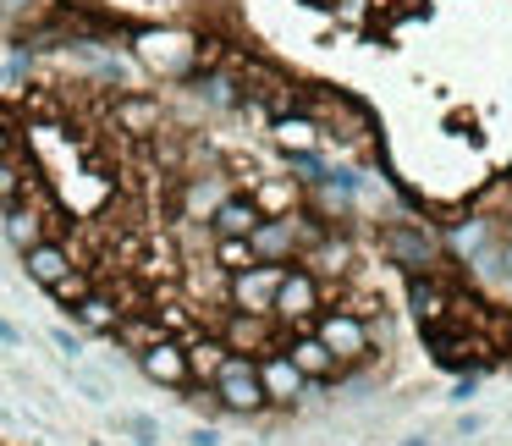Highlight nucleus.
<instances>
[{"label": "nucleus", "instance_id": "4468645a", "mask_svg": "<svg viewBox=\"0 0 512 446\" xmlns=\"http://www.w3.org/2000/svg\"><path fill=\"white\" fill-rule=\"evenodd\" d=\"M111 116H116V127H122V133H133V138L160 133V105L149 100V94H122Z\"/></svg>", "mask_w": 512, "mask_h": 446}, {"label": "nucleus", "instance_id": "5701e85b", "mask_svg": "<svg viewBox=\"0 0 512 446\" xmlns=\"http://www.w3.org/2000/svg\"><path fill=\"white\" fill-rule=\"evenodd\" d=\"M221 358H226V347H221V342H199V347H188V369H193V380H210Z\"/></svg>", "mask_w": 512, "mask_h": 446}, {"label": "nucleus", "instance_id": "a878e982", "mask_svg": "<svg viewBox=\"0 0 512 446\" xmlns=\"http://www.w3.org/2000/svg\"><path fill=\"white\" fill-rule=\"evenodd\" d=\"M127 435H138V446H155V419H144V413H133V419H127Z\"/></svg>", "mask_w": 512, "mask_h": 446}, {"label": "nucleus", "instance_id": "7c9ffc66", "mask_svg": "<svg viewBox=\"0 0 512 446\" xmlns=\"http://www.w3.org/2000/svg\"><path fill=\"white\" fill-rule=\"evenodd\" d=\"M188 441H193V446H221V435H215L210 424H204V430H193V435H188Z\"/></svg>", "mask_w": 512, "mask_h": 446}, {"label": "nucleus", "instance_id": "f03ea898", "mask_svg": "<svg viewBox=\"0 0 512 446\" xmlns=\"http://www.w3.org/2000/svg\"><path fill=\"white\" fill-rule=\"evenodd\" d=\"M314 336L331 347L342 369L347 364H364V358L375 353V331H369V320H364V314H353V309H325L320 320H314Z\"/></svg>", "mask_w": 512, "mask_h": 446}, {"label": "nucleus", "instance_id": "6ab92c4d", "mask_svg": "<svg viewBox=\"0 0 512 446\" xmlns=\"http://www.w3.org/2000/svg\"><path fill=\"white\" fill-rule=\"evenodd\" d=\"M248 199L259 204V215H292V210H298V188H292V182H281V177L259 182V193H248Z\"/></svg>", "mask_w": 512, "mask_h": 446}, {"label": "nucleus", "instance_id": "f257e3e1", "mask_svg": "<svg viewBox=\"0 0 512 446\" xmlns=\"http://www.w3.org/2000/svg\"><path fill=\"white\" fill-rule=\"evenodd\" d=\"M210 397L221 402L226 413H243V419H254V413H265V386H259V364L248 353H226L221 364H215L210 375Z\"/></svg>", "mask_w": 512, "mask_h": 446}, {"label": "nucleus", "instance_id": "cd10ccee", "mask_svg": "<svg viewBox=\"0 0 512 446\" xmlns=\"http://www.w3.org/2000/svg\"><path fill=\"white\" fill-rule=\"evenodd\" d=\"M496 276H507V281H512V237L496 248Z\"/></svg>", "mask_w": 512, "mask_h": 446}, {"label": "nucleus", "instance_id": "473e14b6", "mask_svg": "<svg viewBox=\"0 0 512 446\" xmlns=\"http://www.w3.org/2000/svg\"><path fill=\"white\" fill-rule=\"evenodd\" d=\"M402 446H419V441H402Z\"/></svg>", "mask_w": 512, "mask_h": 446}, {"label": "nucleus", "instance_id": "39448f33", "mask_svg": "<svg viewBox=\"0 0 512 446\" xmlns=\"http://www.w3.org/2000/svg\"><path fill=\"white\" fill-rule=\"evenodd\" d=\"M270 314H276V320H292V325L314 320V314H320V276H314V270L287 265V270H281V287H276Z\"/></svg>", "mask_w": 512, "mask_h": 446}, {"label": "nucleus", "instance_id": "ddd939ff", "mask_svg": "<svg viewBox=\"0 0 512 446\" xmlns=\"http://www.w3.org/2000/svg\"><path fill=\"white\" fill-rule=\"evenodd\" d=\"M122 314H127V309H122V303L111 298V292H94V287L83 292L78 303H72V320H78L83 331H94V336H111Z\"/></svg>", "mask_w": 512, "mask_h": 446}, {"label": "nucleus", "instance_id": "c85d7f7f", "mask_svg": "<svg viewBox=\"0 0 512 446\" xmlns=\"http://www.w3.org/2000/svg\"><path fill=\"white\" fill-rule=\"evenodd\" d=\"M0 155H17V133H12V122L0 116Z\"/></svg>", "mask_w": 512, "mask_h": 446}, {"label": "nucleus", "instance_id": "aec40b11", "mask_svg": "<svg viewBox=\"0 0 512 446\" xmlns=\"http://www.w3.org/2000/svg\"><path fill=\"white\" fill-rule=\"evenodd\" d=\"M111 336H116V342H122V347H133V353H144V347H149V342H160V336H166V331H160L155 320H127V314H122Z\"/></svg>", "mask_w": 512, "mask_h": 446}, {"label": "nucleus", "instance_id": "393cba45", "mask_svg": "<svg viewBox=\"0 0 512 446\" xmlns=\"http://www.w3.org/2000/svg\"><path fill=\"white\" fill-rule=\"evenodd\" d=\"M83 292H89V281H83L78 270H72V276H61L56 287H50V298H56V303H67V309H72V303H78Z\"/></svg>", "mask_w": 512, "mask_h": 446}, {"label": "nucleus", "instance_id": "f3484780", "mask_svg": "<svg viewBox=\"0 0 512 446\" xmlns=\"http://www.w3.org/2000/svg\"><path fill=\"white\" fill-rule=\"evenodd\" d=\"M265 320L270 314H237L232 309V320H226V353H248V347H259L265 353Z\"/></svg>", "mask_w": 512, "mask_h": 446}, {"label": "nucleus", "instance_id": "20e7f679", "mask_svg": "<svg viewBox=\"0 0 512 446\" xmlns=\"http://www.w3.org/2000/svg\"><path fill=\"white\" fill-rule=\"evenodd\" d=\"M281 270H287V265H248V270H232V281H226V298H232V309H237V314H270L276 287H281Z\"/></svg>", "mask_w": 512, "mask_h": 446}, {"label": "nucleus", "instance_id": "7ed1b4c3", "mask_svg": "<svg viewBox=\"0 0 512 446\" xmlns=\"http://www.w3.org/2000/svg\"><path fill=\"white\" fill-rule=\"evenodd\" d=\"M380 254H386L397 270H408V276H419V270H430L435 259H441V237H435L430 226L391 221L386 232H380Z\"/></svg>", "mask_w": 512, "mask_h": 446}, {"label": "nucleus", "instance_id": "412c9836", "mask_svg": "<svg viewBox=\"0 0 512 446\" xmlns=\"http://www.w3.org/2000/svg\"><path fill=\"white\" fill-rule=\"evenodd\" d=\"M23 193H28V171L17 166V155H0V210L17 204Z\"/></svg>", "mask_w": 512, "mask_h": 446}, {"label": "nucleus", "instance_id": "2f4dec72", "mask_svg": "<svg viewBox=\"0 0 512 446\" xmlns=\"http://www.w3.org/2000/svg\"><path fill=\"white\" fill-rule=\"evenodd\" d=\"M0 342H17V325L12 320H0Z\"/></svg>", "mask_w": 512, "mask_h": 446}, {"label": "nucleus", "instance_id": "4be33fe9", "mask_svg": "<svg viewBox=\"0 0 512 446\" xmlns=\"http://www.w3.org/2000/svg\"><path fill=\"white\" fill-rule=\"evenodd\" d=\"M215 265H221L226 276L254 265V254H248V237H215Z\"/></svg>", "mask_w": 512, "mask_h": 446}, {"label": "nucleus", "instance_id": "423d86ee", "mask_svg": "<svg viewBox=\"0 0 512 446\" xmlns=\"http://www.w3.org/2000/svg\"><path fill=\"white\" fill-rule=\"evenodd\" d=\"M138 369H144V380H155V386H166V391H188V386H193L188 347H182V342H171V336L149 342L144 353H138Z\"/></svg>", "mask_w": 512, "mask_h": 446}, {"label": "nucleus", "instance_id": "a211bd4d", "mask_svg": "<svg viewBox=\"0 0 512 446\" xmlns=\"http://www.w3.org/2000/svg\"><path fill=\"white\" fill-rule=\"evenodd\" d=\"M303 259L314 265V276H342L347 265H353V243H342V237H320L314 248H303Z\"/></svg>", "mask_w": 512, "mask_h": 446}, {"label": "nucleus", "instance_id": "2eb2a0df", "mask_svg": "<svg viewBox=\"0 0 512 446\" xmlns=\"http://www.w3.org/2000/svg\"><path fill=\"white\" fill-rule=\"evenodd\" d=\"M6 237H12L17 254H28L34 243H45V210H34V204H6Z\"/></svg>", "mask_w": 512, "mask_h": 446}, {"label": "nucleus", "instance_id": "9b49d317", "mask_svg": "<svg viewBox=\"0 0 512 446\" xmlns=\"http://www.w3.org/2000/svg\"><path fill=\"white\" fill-rule=\"evenodd\" d=\"M23 270H28V281H39V287L50 292L61 276H72L78 265H72V254H67V248H61V243H50V237H45V243H34V248L23 254Z\"/></svg>", "mask_w": 512, "mask_h": 446}, {"label": "nucleus", "instance_id": "9d476101", "mask_svg": "<svg viewBox=\"0 0 512 446\" xmlns=\"http://www.w3.org/2000/svg\"><path fill=\"white\" fill-rule=\"evenodd\" d=\"M259 221H265V215H259V204L248 199V193H226L204 226H210V237H248Z\"/></svg>", "mask_w": 512, "mask_h": 446}, {"label": "nucleus", "instance_id": "f8f14e48", "mask_svg": "<svg viewBox=\"0 0 512 446\" xmlns=\"http://www.w3.org/2000/svg\"><path fill=\"white\" fill-rule=\"evenodd\" d=\"M408 298H413V314H419V325H441L446 314H452V292H446L441 281L430 276V270L408 276Z\"/></svg>", "mask_w": 512, "mask_h": 446}, {"label": "nucleus", "instance_id": "0eeeda50", "mask_svg": "<svg viewBox=\"0 0 512 446\" xmlns=\"http://www.w3.org/2000/svg\"><path fill=\"white\" fill-rule=\"evenodd\" d=\"M254 364H259V386H265V402H270V408H292V402L309 391V380L298 375V364H292L281 347H265Z\"/></svg>", "mask_w": 512, "mask_h": 446}, {"label": "nucleus", "instance_id": "bb28decb", "mask_svg": "<svg viewBox=\"0 0 512 446\" xmlns=\"http://www.w3.org/2000/svg\"><path fill=\"white\" fill-rule=\"evenodd\" d=\"M28 12H34V0H0V17H12V23L28 17Z\"/></svg>", "mask_w": 512, "mask_h": 446}, {"label": "nucleus", "instance_id": "6e6552de", "mask_svg": "<svg viewBox=\"0 0 512 446\" xmlns=\"http://www.w3.org/2000/svg\"><path fill=\"white\" fill-rule=\"evenodd\" d=\"M138 56H144L160 78H188L199 45H193V39H182V34H144V39H138Z\"/></svg>", "mask_w": 512, "mask_h": 446}, {"label": "nucleus", "instance_id": "1a4fd4ad", "mask_svg": "<svg viewBox=\"0 0 512 446\" xmlns=\"http://www.w3.org/2000/svg\"><path fill=\"white\" fill-rule=\"evenodd\" d=\"M281 353H287L292 364H298V375L309 380V386H325V380H336V375H342V364H336V353H331V347H325L314 331H298L287 347H281Z\"/></svg>", "mask_w": 512, "mask_h": 446}, {"label": "nucleus", "instance_id": "b1692460", "mask_svg": "<svg viewBox=\"0 0 512 446\" xmlns=\"http://www.w3.org/2000/svg\"><path fill=\"white\" fill-rule=\"evenodd\" d=\"M276 138L287 149H309L314 144V122H303V116H287V122H276Z\"/></svg>", "mask_w": 512, "mask_h": 446}, {"label": "nucleus", "instance_id": "c756f323", "mask_svg": "<svg viewBox=\"0 0 512 446\" xmlns=\"http://www.w3.org/2000/svg\"><path fill=\"white\" fill-rule=\"evenodd\" d=\"M50 336H56V347H61V353H72V358L83 353V342H78V336H72V331H50Z\"/></svg>", "mask_w": 512, "mask_h": 446}, {"label": "nucleus", "instance_id": "dca6fc26", "mask_svg": "<svg viewBox=\"0 0 512 446\" xmlns=\"http://www.w3.org/2000/svg\"><path fill=\"white\" fill-rule=\"evenodd\" d=\"M226 177H188V188H182V215L188 221H210V210L226 199Z\"/></svg>", "mask_w": 512, "mask_h": 446}]
</instances>
